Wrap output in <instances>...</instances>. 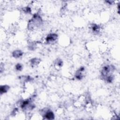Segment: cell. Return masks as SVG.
Returning <instances> with one entry per match:
<instances>
[{
	"label": "cell",
	"mask_w": 120,
	"mask_h": 120,
	"mask_svg": "<svg viewBox=\"0 0 120 120\" xmlns=\"http://www.w3.org/2000/svg\"><path fill=\"white\" fill-rule=\"evenodd\" d=\"M58 38V35L56 33H50L48 34L45 38V41L48 44L52 43L55 42Z\"/></svg>",
	"instance_id": "cell-4"
},
{
	"label": "cell",
	"mask_w": 120,
	"mask_h": 120,
	"mask_svg": "<svg viewBox=\"0 0 120 120\" xmlns=\"http://www.w3.org/2000/svg\"><path fill=\"white\" fill-rule=\"evenodd\" d=\"M84 70V68L83 67H81L76 72L75 76V78L78 80H81L83 78V75L82 72Z\"/></svg>",
	"instance_id": "cell-6"
},
{
	"label": "cell",
	"mask_w": 120,
	"mask_h": 120,
	"mask_svg": "<svg viewBox=\"0 0 120 120\" xmlns=\"http://www.w3.org/2000/svg\"><path fill=\"white\" fill-rule=\"evenodd\" d=\"M114 67L112 65H106L104 66L101 71V75L104 79L107 76L112 75V73L114 71Z\"/></svg>",
	"instance_id": "cell-2"
},
{
	"label": "cell",
	"mask_w": 120,
	"mask_h": 120,
	"mask_svg": "<svg viewBox=\"0 0 120 120\" xmlns=\"http://www.w3.org/2000/svg\"><path fill=\"white\" fill-rule=\"evenodd\" d=\"M12 56L15 58H19L23 55V52L20 50H16L12 52Z\"/></svg>",
	"instance_id": "cell-7"
},
{
	"label": "cell",
	"mask_w": 120,
	"mask_h": 120,
	"mask_svg": "<svg viewBox=\"0 0 120 120\" xmlns=\"http://www.w3.org/2000/svg\"><path fill=\"white\" fill-rule=\"evenodd\" d=\"M41 61V60L38 59V58H33L31 59L30 60V62L31 64V65L32 66H37Z\"/></svg>",
	"instance_id": "cell-10"
},
{
	"label": "cell",
	"mask_w": 120,
	"mask_h": 120,
	"mask_svg": "<svg viewBox=\"0 0 120 120\" xmlns=\"http://www.w3.org/2000/svg\"><path fill=\"white\" fill-rule=\"evenodd\" d=\"M56 64L57 66H58L59 67H61L63 65V61L61 60H60V59H59L58 60H56Z\"/></svg>",
	"instance_id": "cell-12"
},
{
	"label": "cell",
	"mask_w": 120,
	"mask_h": 120,
	"mask_svg": "<svg viewBox=\"0 0 120 120\" xmlns=\"http://www.w3.org/2000/svg\"><path fill=\"white\" fill-rule=\"evenodd\" d=\"M10 89L9 86L8 85H1L0 87V93L1 94L7 93Z\"/></svg>",
	"instance_id": "cell-8"
},
{
	"label": "cell",
	"mask_w": 120,
	"mask_h": 120,
	"mask_svg": "<svg viewBox=\"0 0 120 120\" xmlns=\"http://www.w3.org/2000/svg\"><path fill=\"white\" fill-rule=\"evenodd\" d=\"M15 69L16 70L19 71H21L23 69V66L21 63H17L16 65H15Z\"/></svg>",
	"instance_id": "cell-11"
},
{
	"label": "cell",
	"mask_w": 120,
	"mask_h": 120,
	"mask_svg": "<svg viewBox=\"0 0 120 120\" xmlns=\"http://www.w3.org/2000/svg\"><path fill=\"white\" fill-rule=\"evenodd\" d=\"M21 107L22 109L30 110L35 108V105L32 104L30 99H27L22 101L21 104Z\"/></svg>",
	"instance_id": "cell-3"
},
{
	"label": "cell",
	"mask_w": 120,
	"mask_h": 120,
	"mask_svg": "<svg viewBox=\"0 0 120 120\" xmlns=\"http://www.w3.org/2000/svg\"><path fill=\"white\" fill-rule=\"evenodd\" d=\"M43 117L45 119L52 120L54 119V114L52 111L50 109H48L44 112Z\"/></svg>",
	"instance_id": "cell-5"
},
{
	"label": "cell",
	"mask_w": 120,
	"mask_h": 120,
	"mask_svg": "<svg viewBox=\"0 0 120 120\" xmlns=\"http://www.w3.org/2000/svg\"><path fill=\"white\" fill-rule=\"evenodd\" d=\"M91 29L93 32L98 33L100 31V27L97 24H92L91 26Z\"/></svg>",
	"instance_id": "cell-9"
},
{
	"label": "cell",
	"mask_w": 120,
	"mask_h": 120,
	"mask_svg": "<svg viewBox=\"0 0 120 120\" xmlns=\"http://www.w3.org/2000/svg\"><path fill=\"white\" fill-rule=\"evenodd\" d=\"M23 10L26 13H30L31 12L30 8L29 7H26L23 8Z\"/></svg>",
	"instance_id": "cell-13"
},
{
	"label": "cell",
	"mask_w": 120,
	"mask_h": 120,
	"mask_svg": "<svg viewBox=\"0 0 120 120\" xmlns=\"http://www.w3.org/2000/svg\"><path fill=\"white\" fill-rule=\"evenodd\" d=\"M42 23V19L41 17L38 14H35L33 15L32 18L29 21L28 24V29L32 30L40 26Z\"/></svg>",
	"instance_id": "cell-1"
}]
</instances>
